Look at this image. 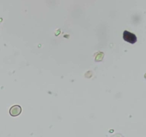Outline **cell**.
Here are the masks:
<instances>
[{
    "label": "cell",
    "instance_id": "1",
    "mask_svg": "<svg viewBox=\"0 0 146 137\" xmlns=\"http://www.w3.org/2000/svg\"><path fill=\"white\" fill-rule=\"evenodd\" d=\"M123 39L125 41L131 44H133L137 42V37L135 36V34H134L133 33L130 32V31H127V30L123 31Z\"/></svg>",
    "mask_w": 146,
    "mask_h": 137
},
{
    "label": "cell",
    "instance_id": "2",
    "mask_svg": "<svg viewBox=\"0 0 146 137\" xmlns=\"http://www.w3.org/2000/svg\"><path fill=\"white\" fill-rule=\"evenodd\" d=\"M21 107L19 105H14L11 107L9 110V114L11 116H17L19 114H21Z\"/></svg>",
    "mask_w": 146,
    "mask_h": 137
}]
</instances>
